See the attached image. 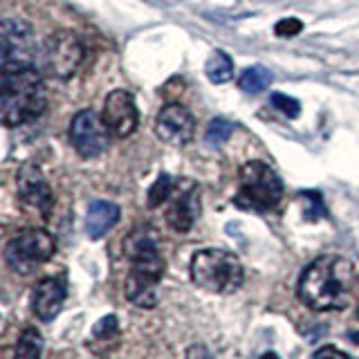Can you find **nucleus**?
<instances>
[{
  "label": "nucleus",
  "mask_w": 359,
  "mask_h": 359,
  "mask_svg": "<svg viewBox=\"0 0 359 359\" xmlns=\"http://www.w3.org/2000/svg\"><path fill=\"white\" fill-rule=\"evenodd\" d=\"M272 83V72L267 70V67L263 65H252V67H247V70L241 74L238 79V86L243 93L247 95H258V93H263V90Z\"/></svg>",
  "instance_id": "nucleus-16"
},
{
  "label": "nucleus",
  "mask_w": 359,
  "mask_h": 359,
  "mask_svg": "<svg viewBox=\"0 0 359 359\" xmlns=\"http://www.w3.org/2000/svg\"><path fill=\"white\" fill-rule=\"evenodd\" d=\"M123 252L130 258V274L126 280V299L137 308L157 306V283L164 276V258L160 245L149 224L135 227L126 241Z\"/></svg>",
  "instance_id": "nucleus-3"
},
{
  "label": "nucleus",
  "mask_w": 359,
  "mask_h": 359,
  "mask_svg": "<svg viewBox=\"0 0 359 359\" xmlns=\"http://www.w3.org/2000/svg\"><path fill=\"white\" fill-rule=\"evenodd\" d=\"M16 191L22 205H27L29 209L39 211L43 218L50 216V211L54 207V196L52 189L45 180L43 171L36 164H22L16 171Z\"/></svg>",
  "instance_id": "nucleus-10"
},
{
  "label": "nucleus",
  "mask_w": 359,
  "mask_h": 359,
  "mask_svg": "<svg viewBox=\"0 0 359 359\" xmlns=\"http://www.w3.org/2000/svg\"><path fill=\"white\" fill-rule=\"evenodd\" d=\"M274 29L278 36H297V34L303 29V22L299 18H285V20H278Z\"/></svg>",
  "instance_id": "nucleus-23"
},
{
  "label": "nucleus",
  "mask_w": 359,
  "mask_h": 359,
  "mask_svg": "<svg viewBox=\"0 0 359 359\" xmlns=\"http://www.w3.org/2000/svg\"><path fill=\"white\" fill-rule=\"evenodd\" d=\"M357 287V272L344 256H321L308 265L299 280L301 301L319 312L348 308Z\"/></svg>",
  "instance_id": "nucleus-1"
},
{
  "label": "nucleus",
  "mask_w": 359,
  "mask_h": 359,
  "mask_svg": "<svg viewBox=\"0 0 359 359\" xmlns=\"http://www.w3.org/2000/svg\"><path fill=\"white\" fill-rule=\"evenodd\" d=\"M101 117H104L112 137H121V140L130 137L137 130L140 123V112L137 106H135V97L128 90H112L104 101Z\"/></svg>",
  "instance_id": "nucleus-11"
},
{
  "label": "nucleus",
  "mask_w": 359,
  "mask_h": 359,
  "mask_svg": "<svg viewBox=\"0 0 359 359\" xmlns=\"http://www.w3.org/2000/svg\"><path fill=\"white\" fill-rule=\"evenodd\" d=\"M351 339H353L355 344H359V332H353V334H351Z\"/></svg>",
  "instance_id": "nucleus-27"
},
{
  "label": "nucleus",
  "mask_w": 359,
  "mask_h": 359,
  "mask_svg": "<svg viewBox=\"0 0 359 359\" xmlns=\"http://www.w3.org/2000/svg\"><path fill=\"white\" fill-rule=\"evenodd\" d=\"M48 108L43 72L36 63H3L0 67V117L7 128L39 119Z\"/></svg>",
  "instance_id": "nucleus-2"
},
{
  "label": "nucleus",
  "mask_w": 359,
  "mask_h": 359,
  "mask_svg": "<svg viewBox=\"0 0 359 359\" xmlns=\"http://www.w3.org/2000/svg\"><path fill=\"white\" fill-rule=\"evenodd\" d=\"M119 218H121V209L115 205V202L95 200L93 205L88 207V216H86L88 236L93 241L104 238V236L119 222Z\"/></svg>",
  "instance_id": "nucleus-15"
},
{
  "label": "nucleus",
  "mask_w": 359,
  "mask_h": 359,
  "mask_svg": "<svg viewBox=\"0 0 359 359\" xmlns=\"http://www.w3.org/2000/svg\"><path fill=\"white\" fill-rule=\"evenodd\" d=\"M173 191L175 194L171 198V205H168L166 220L175 231L187 233L200 218V189L191 180H182Z\"/></svg>",
  "instance_id": "nucleus-13"
},
{
  "label": "nucleus",
  "mask_w": 359,
  "mask_h": 359,
  "mask_svg": "<svg viewBox=\"0 0 359 359\" xmlns=\"http://www.w3.org/2000/svg\"><path fill=\"white\" fill-rule=\"evenodd\" d=\"M187 359H213V357L205 346H191L187 353Z\"/></svg>",
  "instance_id": "nucleus-25"
},
{
  "label": "nucleus",
  "mask_w": 359,
  "mask_h": 359,
  "mask_svg": "<svg viewBox=\"0 0 359 359\" xmlns=\"http://www.w3.org/2000/svg\"><path fill=\"white\" fill-rule=\"evenodd\" d=\"M312 359H353V357L341 353L339 348H334V346H323L321 351H317L312 355Z\"/></svg>",
  "instance_id": "nucleus-24"
},
{
  "label": "nucleus",
  "mask_w": 359,
  "mask_h": 359,
  "mask_svg": "<svg viewBox=\"0 0 359 359\" xmlns=\"http://www.w3.org/2000/svg\"><path fill=\"white\" fill-rule=\"evenodd\" d=\"M207 76L211 83H227L233 76V61L222 50H216L207 61Z\"/></svg>",
  "instance_id": "nucleus-18"
},
{
  "label": "nucleus",
  "mask_w": 359,
  "mask_h": 359,
  "mask_svg": "<svg viewBox=\"0 0 359 359\" xmlns=\"http://www.w3.org/2000/svg\"><path fill=\"white\" fill-rule=\"evenodd\" d=\"M70 142L74 151L90 160L106 153L110 144V130L101 115L95 110H79L70 123Z\"/></svg>",
  "instance_id": "nucleus-9"
},
{
  "label": "nucleus",
  "mask_w": 359,
  "mask_h": 359,
  "mask_svg": "<svg viewBox=\"0 0 359 359\" xmlns=\"http://www.w3.org/2000/svg\"><path fill=\"white\" fill-rule=\"evenodd\" d=\"M41 45L34 27L22 18H3L0 22V63H36Z\"/></svg>",
  "instance_id": "nucleus-8"
},
{
  "label": "nucleus",
  "mask_w": 359,
  "mask_h": 359,
  "mask_svg": "<svg viewBox=\"0 0 359 359\" xmlns=\"http://www.w3.org/2000/svg\"><path fill=\"white\" fill-rule=\"evenodd\" d=\"M95 339H101V341H110L112 337L119 334V323H117V317L115 314H110V317H104L97 325H95Z\"/></svg>",
  "instance_id": "nucleus-21"
},
{
  "label": "nucleus",
  "mask_w": 359,
  "mask_h": 359,
  "mask_svg": "<svg viewBox=\"0 0 359 359\" xmlns=\"http://www.w3.org/2000/svg\"><path fill=\"white\" fill-rule=\"evenodd\" d=\"M65 283L61 278H54V276H48V278H41L36 287L32 292V310L34 314L43 321V323H50L59 317V312L65 303Z\"/></svg>",
  "instance_id": "nucleus-14"
},
{
  "label": "nucleus",
  "mask_w": 359,
  "mask_h": 359,
  "mask_svg": "<svg viewBox=\"0 0 359 359\" xmlns=\"http://www.w3.org/2000/svg\"><path fill=\"white\" fill-rule=\"evenodd\" d=\"M241 184L236 205L245 211H269L283 198V182L278 173L265 162H247L241 168Z\"/></svg>",
  "instance_id": "nucleus-5"
},
{
  "label": "nucleus",
  "mask_w": 359,
  "mask_h": 359,
  "mask_svg": "<svg viewBox=\"0 0 359 359\" xmlns=\"http://www.w3.org/2000/svg\"><path fill=\"white\" fill-rule=\"evenodd\" d=\"M56 241L45 229H22L5 247V263L16 274H32L39 265L50 261Z\"/></svg>",
  "instance_id": "nucleus-6"
},
{
  "label": "nucleus",
  "mask_w": 359,
  "mask_h": 359,
  "mask_svg": "<svg viewBox=\"0 0 359 359\" xmlns=\"http://www.w3.org/2000/svg\"><path fill=\"white\" fill-rule=\"evenodd\" d=\"M272 104L283 112V115H287L290 119H294L299 117V112H301V106H299V101L297 99H292L287 95H280V93H274L272 95Z\"/></svg>",
  "instance_id": "nucleus-22"
},
{
  "label": "nucleus",
  "mask_w": 359,
  "mask_h": 359,
  "mask_svg": "<svg viewBox=\"0 0 359 359\" xmlns=\"http://www.w3.org/2000/svg\"><path fill=\"white\" fill-rule=\"evenodd\" d=\"M261 359H280V357H278L276 353H265V355H263Z\"/></svg>",
  "instance_id": "nucleus-26"
},
{
  "label": "nucleus",
  "mask_w": 359,
  "mask_h": 359,
  "mask_svg": "<svg viewBox=\"0 0 359 359\" xmlns=\"http://www.w3.org/2000/svg\"><path fill=\"white\" fill-rule=\"evenodd\" d=\"M43 355V337L36 328H25L20 332L16 348H14V359H41Z\"/></svg>",
  "instance_id": "nucleus-17"
},
{
  "label": "nucleus",
  "mask_w": 359,
  "mask_h": 359,
  "mask_svg": "<svg viewBox=\"0 0 359 359\" xmlns=\"http://www.w3.org/2000/svg\"><path fill=\"white\" fill-rule=\"evenodd\" d=\"M191 278L194 283L216 294H231L243 285V265L238 256L224 250H200L191 258Z\"/></svg>",
  "instance_id": "nucleus-4"
},
{
  "label": "nucleus",
  "mask_w": 359,
  "mask_h": 359,
  "mask_svg": "<svg viewBox=\"0 0 359 359\" xmlns=\"http://www.w3.org/2000/svg\"><path fill=\"white\" fill-rule=\"evenodd\" d=\"M155 133L171 146H187L196 135V119L182 104H166L157 112Z\"/></svg>",
  "instance_id": "nucleus-12"
},
{
  "label": "nucleus",
  "mask_w": 359,
  "mask_h": 359,
  "mask_svg": "<svg viewBox=\"0 0 359 359\" xmlns=\"http://www.w3.org/2000/svg\"><path fill=\"white\" fill-rule=\"evenodd\" d=\"M231 133H233V123L229 119H224V117H216V119H211V123L207 126L205 142L209 146H222L231 137Z\"/></svg>",
  "instance_id": "nucleus-19"
},
{
  "label": "nucleus",
  "mask_w": 359,
  "mask_h": 359,
  "mask_svg": "<svg viewBox=\"0 0 359 359\" xmlns=\"http://www.w3.org/2000/svg\"><path fill=\"white\" fill-rule=\"evenodd\" d=\"M171 196H173V180H171V175L162 173L155 180V184L149 189V207L151 209L162 207Z\"/></svg>",
  "instance_id": "nucleus-20"
},
{
  "label": "nucleus",
  "mask_w": 359,
  "mask_h": 359,
  "mask_svg": "<svg viewBox=\"0 0 359 359\" xmlns=\"http://www.w3.org/2000/svg\"><path fill=\"white\" fill-rule=\"evenodd\" d=\"M83 61V45L72 32L59 29L41 45L39 65L54 79H70Z\"/></svg>",
  "instance_id": "nucleus-7"
}]
</instances>
